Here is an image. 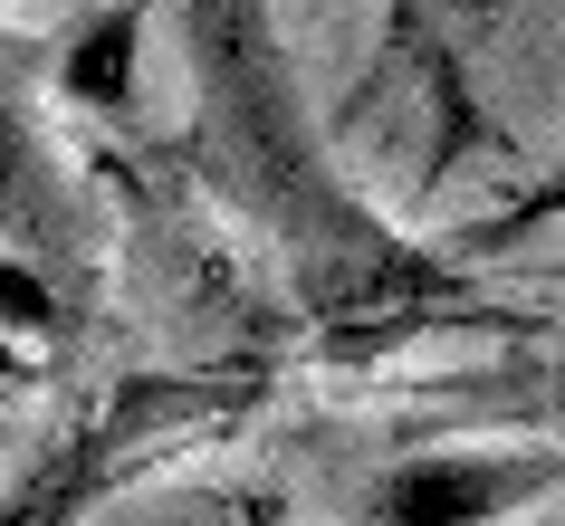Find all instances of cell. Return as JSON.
Instances as JSON below:
<instances>
[{
    "instance_id": "obj_6",
    "label": "cell",
    "mask_w": 565,
    "mask_h": 526,
    "mask_svg": "<svg viewBox=\"0 0 565 526\" xmlns=\"http://www.w3.org/2000/svg\"><path fill=\"white\" fill-rule=\"evenodd\" d=\"M556 192H565V182H556Z\"/></svg>"
},
{
    "instance_id": "obj_4",
    "label": "cell",
    "mask_w": 565,
    "mask_h": 526,
    "mask_svg": "<svg viewBox=\"0 0 565 526\" xmlns=\"http://www.w3.org/2000/svg\"><path fill=\"white\" fill-rule=\"evenodd\" d=\"M145 10L153 0H125V10L87 20V30L58 49V87L77 96V106H106V116L135 106V30H145Z\"/></svg>"
},
{
    "instance_id": "obj_2",
    "label": "cell",
    "mask_w": 565,
    "mask_h": 526,
    "mask_svg": "<svg viewBox=\"0 0 565 526\" xmlns=\"http://www.w3.org/2000/svg\"><path fill=\"white\" fill-rule=\"evenodd\" d=\"M39 49L0 30V249L30 259L49 288H87L96 268V211L67 173L58 135H49V106H39Z\"/></svg>"
},
{
    "instance_id": "obj_1",
    "label": "cell",
    "mask_w": 565,
    "mask_h": 526,
    "mask_svg": "<svg viewBox=\"0 0 565 526\" xmlns=\"http://www.w3.org/2000/svg\"><path fill=\"white\" fill-rule=\"evenodd\" d=\"M182 49H192L182 173L221 202V221H239L278 259L288 316L335 364H374L384 345H403L422 325L479 316L470 278H450L431 249L384 230L335 182L268 0H182Z\"/></svg>"
},
{
    "instance_id": "obj_5",
    "label": "cell",
    "mask_w": 565,
    "mask_h": 526,
    "mask_svg": "<svg viewBox=\"0 0 565 526\" xmlns=\"http://www.w3.org/2000/svg\"><path fill=\"white\" fill-rule=\"evenodd\" d=\"M546 374H556V411H565V354H556V364H546Z\"/></svg>"
},
{
    "instance_id": "obj_3",
    "label": "cell",
    "mask_w": 565,
    "mask_h": 526,
    "mask_svg": "<svg viewBox=\"0 0 565 526\" xmlns=\"http://www.w3.org/2000/svg\"><path fill=\"white\" fill-rule=\"evenodd\" d=\"M536 497H565V440L556 450H431L393 460L364 497L374 526H518Z\"/></svg>"
}]
</instances>
